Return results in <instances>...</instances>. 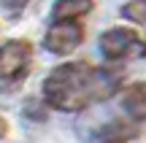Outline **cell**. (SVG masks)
<instances>
[{
	"instance_id": "6da1fadb",
	"label": "cell",
	"mask_w": 146,
	"mask_h": 143,
	"mask_svg": "<svg viewBox=\"0 0 146 143\" xmlns=\"http://www.w3.org/2000/svg\"><path fill=\"white\" fill-rule=\"evenodd\" d=\"M122 89V76L87 62L54 68L43 81V100L57 111H84L92 103L111 100Z\"/></svg>"
},
{
	"instance_id": "7a4b0ae2",
	"label": "cell",
	"mask_w": 146,
	"mask_h": 143,
	"mask_svg": "<svg viewBox=\"0 0 146 143\" xmlns=\"http://www.w3.org/2000/svg\"><path fill=\"white\" fill-rule=\"evenodd\" d=\"M84 41V27L78 24V19H54V24L43 35V46L46 51L65 57V54L76 51Z\"/></svg>"
},
{
	"instance_id": "3957f363",
	"label": "cell",
	"mask_w": 146,
	"mask_h": 143,
	"mask_svg": "<svg viewBox=\"0 0 146 143\" xmlns=\"http://www.w3.org/2000/svg\"><path fill=\"white\" fill-rule=\"evenodd\" d=\"M100 54L106 59H125V57H133V54H146V46L135 30L111 27L100 35Z\"/></svg>"
},
{
	"instance_id": "277c9868",
	"label": "cell",
	"mask_w": 146,
	"mask_h": 143,
	"mask_svg": "<svg viewBox=\"0 0 146 143\" xmlns=\"http://www.w3.org/2000/svg\"><path fill=\"white\" fill-rule=\"evenodd\" d=\"M33 59V46L27 41H8L0 46V78H19Z\"/></svg>"
},
{
	"instance_id": "5b68a950",
	"label": "cell",
	"mask_w": 146,
	"mask_h": 143,
	"mask_svg": "<svg viewBox=\"0 0 146 143\" xmlns=\"http://www.w3.org/2000/svg\"><path fill=\"white\" fill-rule=\"evenodd\" d=\"M122 105L135 122H143L146 119V84H133L122 95Z\"/></svg>"
},
{
	"instance_id": "8992f818",
	"label": "cell",
	"mask_w": 146,
	"mask_h": 143,
	"mask_svg": "<svg viewBox=\"0 0 146 143\" xmlns=\"http://www.w3.org/2000/svg\"><path fill=\"white\" fill-rule=\"evenodd\" d=\"M138 135V127L130 122H108L100 130V143H130Z\"/></svg>"
},
{
	"instance_id": "52a82bcc",
	"label": "cell",
	"mask_w": 146,
	"mask_h": 143,
	"mask_svg": "<svg viewBox=\"0 0 146 143\" xmlns=\"http://www.w3.org/2000/svg\"><path fill=\"white\" fill-rule=\"evenodd\" d=\"M92 11V0H57L52 8L54 19H78Z\"/></svg>"
},
{
	"instance_id": "ba28073f",
	"label": "cell",
	"mask_w": 146,
	"mask_h": 143,
	"mask_svg": "<svg viewBox=\"0 0 146 143\" xmlns=\"http://www.w3.org/2000/svg\"><path fill=\"white\" fill-rule=\"evenodd\" d=\"M122 14H125L127 19H133V22H146V5H141V3H127L125 8H122Z\"/></svg>"
},
{
	"instance_id": "9c48e42d",
	"label": "cell",
	"mask_w": 146,
	"mask_h": 143,
	"mask_svg": "<svg viewBox=\"0 0 146 143\" xmlns=\"http://www.w3.org/2000/svg\"><path fill=\"white\" fill-rule=\"evenodd\" d=\"M0 3H3V8H5V11H11V14H19V11L25 8L30 0H0Z\"/></svg>"
},
{
	"instance_id": "30bf717a",
	"label": "cell",
	"mask_w": 146,
	"mask_h": 143,
	"mask_svg": "<svg viewBox=\"0 0 146 143\" xmlns=\"http://www.w3.org/2000/svg\"><path fill=\"white\" fill-rule=\"evenodd\" d=\"M5 132H8V124H5V119L0 116V138H5Z\"/></svg>"
},
{
	"instance_id": "8fae6325",
	"label": "cell",
	"mask_w": 146,
	"mask_h": 143,
	"mask_svg": "<svg viewBox=\"0 0 146 143\" xmlns=\"http://www.w3.org/2000/svg\"><path fill=\"white\" fill-rule=\"evenodd\" d=\"M141 3H146V0H141Z\"/></svg>"
},
{
	"instance_id": "7c38bea8",
	"label": "cell",
	"mask_w": 146,
	"mask_h": 143,
	"mask_svg": "<svg viewBox=\"0 0 146 143\" xmlns=\"http://www.w3.org/2000/svg\"><path fill=\"white\" fill-rule=\"evenodd\" d=\"M143 46H146V41H143Z\"/></svg>"
}]
</instances>
